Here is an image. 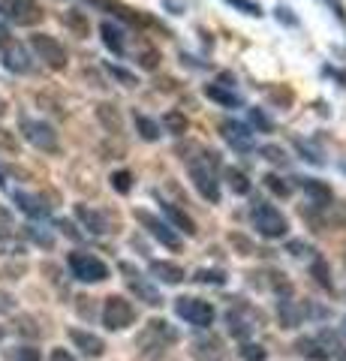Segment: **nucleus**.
Wrapping results in <instances>:
<instances>
[{"label":"nucleus","mask_w":346,"mask_h":361,"mask_svg":"<svg viewBox=\"0 0 346 361\" xmlns=\"http://www.w3.org/2000/svg\"><path fill=\"white\" fill-rule=\"evenodd\" d=\"M175 329L166 319H151L136 337V349L142 361H160L169 353V346L175 343Z\"/></svg>","instance_id":"nucleus-1"},{"label":"nucleus","mask_w":346,"mask_h":361,"mask_svg":"<svg viewBox=\"0 0 346 361\" xmlns=\"http://www.w3.org/2000/svg\"><path fill=\"white\" fill-rule=\"evenodd\" d=\"M217 154H205V160L190 163V178H193V187L199 190V196L208 199L211 205L220 202V180H217Z\"/></svg>","instance_id":"nucleus-2"},{"label":"nucleus","mask_w":346,"mask_h":361,"mask_svg":"<svg viewBox=\"0 0 346 361\" xmlns=\"http://www.w3.org/2000/svg\"><path fill=\"white\" fill-rule=\"evenodd\" d=\"M250 220H253V229L262 238H283L289 232V220L274 205H268V202H256L250 208Z\"/></svg>","instance_id":"nucleus-3"},{"label":"nucleus","mask_w":346,"mask_h":361,"mask_svg":"<svg viewBox=\"0 0 346 361\" xmlns=\"http://www.w3.org/2000/svg\"><path fill=\"white\" fill-rule=\"evenodd\" d=\"M175 313L181 316L184 322L190 325H196V329H211L217 319V310H214V304L211 301H202V298H175Z\"/></svg>","instance_id":"nucleus-4"},{"label":"nucleus","mask_w":346,"mask_h":361,"mask_svg":"<svg viewBox=\"0 0 346 361\" xmlns=\"http://www.w3.org/2000/svg\"><path fill=\"white\" fill-rule=\"evenodd\" d=\"M226 322H229V331L238 337V341H247V337L262 325V313L250 307L247 301H235L232 310L226 313Z\"/></svg>","instance_id":"nucleus-5"},{"label":"nucleus","mask_w":346,"mask_h":361,"mask_svg":"<svg viewBox=\"0 0 346 361\" xmlns=\"http://www.w3.org/2000/svg\"><path fill=\"white\" fill-rule=\"evenodd\" d=\"M70 271L75 280H82V283H103L109 277V265L103 259H97L94 253H70Z\"/></svg>","instance_id":"nucleus-6"},{"label":"nucleus","mask_w":346,"mask_h":361,"mask_svg":"<svg viewBox=\"0 0 346 361\" xmlns=\"http://www.w3.org/2000/svg\"><path fill=\"white\" fill-rule=\"evenodd\" d=\"M136 319V307L124 295H109L103 304V325L109 331H124Z\"/></svg>","instance_id":"nucleus-7"},{"label":"nucleus","mask_w":346,"mask_h":361,"mask_svg":"<svg viewBox=\"0 0 346 361\" xmlns=\"http://www.w3.org/2000/svg\"><path fill=\"white\" fill-rule=\"evenodd\" d=\"M30 51L37 54V61H42L49 70H63L66 66V49L54 37H49V33H33Z\"/></svg>","instance_id":"nucleus-8"},{"label":"nucleus","mask_w":346,"mask_h":361,"mask_svg":"<svg viewBox=\"0 0 346 361\" xmlns=\"http://www.w3.org/2000/svg\"><path fill=\"white\" fill-rule=\"evenodd\" d=\"M21 133H25V139L33 145V148H39V151H46V154L58 151V133H54L51 123L25 118V121H21Z\"/></svg>","instance_id":"nucleus-9"},{"label":"nucleus","mask_w":346,"mask_h":361,"mask_svg":"<svg viewBox=\"0 0 346 361\" xmlns=\"http://www.w3.org/2000/svg\"><path fill=\"white\" fill-rule=\"evenodd\" d=\"M295 353H301L310 361H328L331 355H338V341H334V334H328V331L314 334V337H301L295 343Z\"/></svg>","instance_id":"nucleus-10"},{"label":"nucleus","mask_w":346,"mask_h":361,"mask_svg":"<svg viewBox=\"0 0 346 361\" xmlns=\"http://www.w3.org/2000/svg\"><path fill=\"white\" fill-rule=\"evenodd\" d=\"M136 220L144 226V229H148L151 238H157L163 247H169V250H178V247H181V238H178V232H175L166 220L154 217L151 211H136Z\"/></svg>","instance_id":"nucleus-11"},{"label":"nucleus","mask_w":346,"mask_h":361,"mask_svg":"<svg viewBox=\"0 0 346 361\" xmlns=\"http://www.w3.org/2000/svg\"><path fill=\"white\" fill-rule=\"evenodd\" d=\"M4 13L9 21H16L21 27H30V25H39L42 21V9H39V4H33V0H4Z\"/></svg>","instance_id":"nucleus-12"},{"label":"nucleus","mask_w":346,"mask_h":361,"mask_svg":"<svg viewBox=\"0 0 346 361\" xmlns=\"http://www.w3.org/2000/svg\"><path fill=\"white\" fill-rule=\"evenodd\" d=\"M0 58H4V66L9 73H18V75H25L33 70V61H30V51H27V45H21V42H4V51H0Z\"/></svg>","instance_id":"nucleus-13"},{"label":"nucleus","mask_w":346,"mask_h":361,"mask_svg":"<svg viewBox=\"0 0 346 361\" xmlns=\"http://www.w3.org/2000/svg\"><path fill=\"white\" fill-rule=\"evenodd\" d=\"M121 274L127 277V286H130L132 292H136V298H139V301L151 304V307H157V304L163 301V298H160V292L154 289V286H151L148 280H144V277H142V274H139V271L132 268V265H127V262H124V265H121Z\"/></svg>","instance_id":"nucleus-14"},{"label":"nucleus","mask_w":346,"mask_h":361,"mask_svg":"<svg viewBox=\"0 0 346 361\" xmlns=\"http://www.w3.org/2000/svg\"><path fill=\"white\" fill-rule=\"evenodd\" d=\"M75 220H79L91 235H109L111 232L109 217H106L103 211L91 208V205H75Z\"/></svg>","instance_id":"nucleus-15"},{"label":"nucleus","mask_w":346,"mask_h":361,"mask_svg":"<svg viewBox=\"0 0 346 361\" xmlns=\"http://www.w3.org/2000/svg\"><path fill=\"white\" fill-rule=\"evenodd\" d=\"M70 341L75 343V349H79V353H82L85 358H103V353H106L103 337H97L94 331L73 329V331H70Z\"/></svg>","instance_id":"nucleus-16"},{"label":"nucleus","mask_w":346,"mask_h":361,"mask_svg":"<svg viewBox=\"0 0 346 361\" xmlns=\"http://www.w3.org/2000/svg\"><path fill=\"white\" fill-rule=\"evenodd\" d=\"M220 133H223V139H226L235 151H250L253 148V133L244 127V123H238V121H223Z\"/></svg>","instance_id":"nucleus-17"},{"label":"nucleus","mask_w":346,"mask_h":361,"mask_svg":"<svg viewBox=\"0 0 346 361\" xmlns=\"http://www.w3.org/2000/svg\"><path fill=\"white\" fill-rule=\"evenodd\" d=\"M193 355L199 361H226V349H223L220 337L208 334V337H199V341H193Z\"/></svg>","instance_id":"nucleus-18"},{"label":"nucleus","mask_w":346,"mask_h":361,"mask_svg":"<svg viewBox=\"0 0 346 361\" xmlns=\"http://www.w3.org/2000/svg\"><path fill=\"white\" fill-rule=\"evenodd\" d=\"M151 274L157 277L160 283H166V286H175V283H181V280L187 277L181 265L166 262V259H160V262H151Z\"/></svg>","instance_id":"nucleus-19"},{"label":"nucleus","mask_w":346,"mask_h":361,"mask_svg":"<svg viewBox=\"0 0 346 361\" xmlns=\"http://www.w3.org/2000/svg\"><path fill=\"white\" fill-rule=\"evenodd\" d=\"M13 202L27 214V217H46V214H49V205H46V202H42L39 196H33V193H25V190H16V193H13Z\"/></svg>","instance_id":"nucleus-20"},{"label":"nucleus","mask_w":346,"mask_h":361,"mask_svg":"<svg viewBox=\"0 0 346 361\" xmlns=\"http://www.w3.org/2000/svg\"><path fill=\"white\" fill-rule=\"evenodd\" d=\"M99 33H103V42L111 54H124L127 51V42H124V33H121L118 25H111V21H103L99 25Z\"/></svg>","instance_id":"nucleus-21"},{"label":"nucleus","mask_w":346,"mask_h":361,"mask_svg":"<svg viewBox=\"0 0 346 361\" xmlns=\"http://www.w3.org/2000/svg\"><path fill=\"white\" fill-rule=\"evenodd\" d=\"M205 97L208 99H214V103H220V106H241V97L232 90V85H205Z\"/></svg>","instance_id":"nucleus-22"},{"label":"nucleus","mask_w":346,"mask_h":361,"mask_svg":"<svg viewBox=\"0 0 346 361\" xmlns=\"http://www.w3.org/2000/svg\"><path fill=\"white\" fill-rule=\"evenodd\" d=\"M301 187H304V193L314 199V205H328L331 202V187L322 184V180H316V178H304Z\"/></svg>","instance_id":"nucleus-23"},{"label":"nucleus","mask_w":346,"mask_h":361,"mask_svg":"<svg viewBox=\"0 0 346 361\" xmlns=\"http://www.w3.org/2000/svg\"><path fill=\"white\" fill-rule=\"evenodd\" d=\"M160 205H163V211H166V217H169L181 232H187V235H196V232H199V229H196V220L190 217V214L178 211L175 205H169V202H160Z\"/></svg>","instance_id":"nucleus-24"},{"label":"nucleus","mask_w":346,"mask_h":361,"mask_svg":"<svg viewBox=\"0 0 346 361\" xmlns=\"http://www.w3.org/2000/svg\"><path fill=\"white\" fill-rule=\"evenodd\" d=\"M97 118H99V123H103L109 133H121V115H118V109L111 103L97 106Z\"/></svg>","instance_id":"nucleus-25"},{"label":"nucleus","mask_w":346,"mask_h":361,"mask_svg":"<svg viewBox=\"0 0 346 361\" xmlns=\"http://www.w3.org/2000/svg\"><path fill=\"white\" fill-rule=\"evenodd\" d=\"M301 316H304V310H301L295 301H280V325L283 329H295V325H301Z\"/></svg>","instance_id":"nucleus-26"},{"label":"nucleus","mask_w":346,"mask_h":361,"mask_svg":"<svg viewBox=\"0 0 346 361\" xmlns=\"http://www.w3.org/2000/svg\"><path fill=\"white\" fill-rule=\"evenodd\" d=\"M132 121H136V130H139V135H142L144 142H157L160 139V123L157 121H151V118H144V115H136Z\"/></svg>","instance_id":"nucleus-27"},{"label":"nucleus","mask_w":346,"mask_h":361,"mask_svg":"<svg viewBox=\"0 0 346 361\" xmlns=\"http://www.w3.org/2000/svg\"><path fill=\"white\" fill-rule=\"evenodd\" d=\"M310 274H314L316 277V283L322 286V289H334V283H331V271H328V262H326V259H322V256H316L314 259V265H310Z\"/></svg>","instance_id":"nucleus-28"},{"label":"nucleus","mask_w":346,"mask_h":361,"mask_svg":"<svg viewBox=\"0 0 346 361\" xmlns=\"http://www.w3.org/2000/svg\"><path fill=\"white\" fill-rule=\"evenodd\" d=\"M226 178H229L232 193H238V196H247V193H250V180H247V175H244L241 169H229Z\"/></svg>","instance_id":"nucleus-29"},{"label":"nucleus","mask_w":346,"mask_h":361,"mask_svg":"<svg viewBox=\"0 0 346 361\" xmlns=\"http://www.w3.org/2000/svg\"><path fill=\"white\" fill-rule=\"evenodd\" d=\"M4 361H39V349H37V346H30V343L16 346V349H9Z\"/></svg>","instance_id":"nucleus-30"},{"label":"nucleus","mask_w":346,"mask_h":361,"mask_svg":"<svg viewBox=\"0 0 346 361\" xmlns=\"http://www.w3.org/2000/svg\"><path fill=\"white\" fill-rule=\"evenodd\" d=\"M16 331H18L21 337H33V341H37V337L42 334L33 316H18V319H16Z\"/></svg>","instance_id":"nucleus-31"},{"label":"nucleus","mask_w":346,"mask_h":361,"mask_svg":"<svg viewBox=\"0 0 346 361\" xmlns=\"http://www.w3.org/2000/svg\"><path fill=\"white\" fill-rule=\"evenodd\" d=\"M25 235H27L33 244H39V247H51L54 244V235L46 232L42 226H25Z\"/></svg>","instance_id":"nucleus-32"},{"label":"nucleus","mask_w":346,"mask_h":361,"mask_svg":"<svg viewBox=\"0 0 346 361\" xmlns=\"http://www.w3.org/2000/svg\"><path fill=\"white\" fill-rule=\"evenodd\" d=\"M259 154L265 157L268 163H274V166H286V163H289L286 151H283V148H277V145H262V148H259Z\"/></svg>","instance_id":"nucleus-33"},{"label":"nucleus","mask_w":346,"mask_h":361,"mask_svg":"<svg viewBox=\"0 0 346 361\" xmlns=\"http://www.w3.org/2000/svg\"><path fill=\"white\" fill-rule=\"evenodd\" d=\"M265 187H268V190H271V193H274V196H280V199H286L289 193H292V187H289V184H286V180L280 178V175H265Z\"/></svg>","instance_id":"nucleus-34"},{"label":"nucleus","mask_w":346,"mask_h":361,"mask_svg":"<svg viewBox=\"0 0 346 361\" xmlns=\"http://www.w3.org/2000/svg\"><path fill=\"white\" fill-rule=\"evenodd\" d=\"M163 123L169 127V133H175V135H184L187 133V118L181 115V111H169V115L163 118Z\"/></svg>","instance_id":"nucleus-35"},{"label":"nucleus","mask_w":346,"mask_h":361,"mask_svg":"<svg viewBox=\"0 0 346 361\" xmlns=\"http://www.w3.org/2000/svg\"><path fill=\"white\" fill-rule=\"evenodd\" d=\"M196 280L199 283H214V286H223L226 283V274H223V271H196Z\"/></svg>","instance_id":"nucleus-36"},{"label":"nucleus","mask_w":346,"mask_h":361,"mask_svg":"<svg viewBox=\"0 0 346 361\" xmlns=\"http://www.w3.org/2000/svg\"><path fill=\"white\" fill-rule=\"evenodd\" d=\"M111 187H115L118 193H130V187H132V175H130V172H124V169H121V172H115V175H111Z\"/></svg>","instance_id":"nucleus-37"},{"label":"nucleus","mask_w":346,"mask_h":361,"mask_svg":"<svg viewBox=\"0 0 346 361\" xmlns=\"http://www.w3.org/2000/svg\"><path fill=\"white\" fill-rule=\"evenodd\" d=\"M226 4H232L235 9H241L244 16H262V6L256 4V0H226Z\"/></svg>","instance_id":"nucleus-38"},{"label":"nucleus","mask_w":346,"mask_h":361,"mask_svg":"<svg viewBox=\"0 0 346 361\" xmlns=\"http://www.w3.org/2000/svg\"><path fill=\"white\" fill-rule=\"evenodd\" d=\"M109 73L115 75L121 85H127V87H136V85H139V82H136V75L127 73V70H121V66H115V63H109Z\"/></svg>","instance_id":"nucleus-39"},{"label":"nucleus","mask_w":346,"mask_h":361,"mask_svg":"<svg viewBox=\"0 0 346 361\" xmlns=\"http://www.w3.org/2000/svg\"><path fill=\"white\" fill-rule=\"evenodd\" d=\"M63 21H66V25H70L73 30H79L82 37L87 33V21H85V16H79V13H63Z\"/></svg>","instance_id":"nucleus-40"},{"label":"nucleus","mask_w":346,"mask_h":361,"mask_svg":"<svg viewBox=\"0 0 346 361\" xmlns=\"http://www.w3.org/2000/svg\"><path fill=\"white\" fill-rule=\"evenodd\" d=\"M250 123L253 127H259L262 133H271V121H268L265 111H259V109H250Z\"/></svg>","instance_id":"nucleus-41"},{"label":"nucleus","mask_w":346,"mask_h":361,"mask_svg":"<svg viewBox=\"0 0 346 361\" xmlns=\"http://www.w3.org/2000/svg\"><path fill=\"white\" fill-rule=\"evenodd\" d=\"M16 229V223H13V214H9L4 205H0V238H4V235H9Z\"/></svg>","instance_id":"nucleus-42"},{"label":"nucleus","mask_w":346,"mask_h":361,"mask_svg":"<svg viewBox=\"0 0 346 361\" xmlns=\"http://www.w3.org/2000/svg\"><path fill=\"white\" fill-rule=\"evenodd\" d=\"M241 355L247 358V361H265V349L262 346H253V343H247L241 349Z\"/></svg>","instance_id":"nucleus-43"},{"label":"nucleus","mask_w":346,"mask_h":361,"mask_svg":"<svg viewBox=\"0 0 346 361\" xmlns=\"http://www.w3.org/2000/svg\"><path fill=\"white\" fill-rule=\"evenodd\" d=\"M13 310H16V298L0 289V313H13Z\"/></svg>","instance_id":"nucleus-44"},{"label":"nucleus","mask_w":346,"mask_h":361,"mask_svg":"<svg viewBox=\"0 0 346 361\" xmlns=\"http://www.w3.org/2000/svg\"><path fill=\"white\" fill-rule=\"evenodd\" d=\"M9 42V18L4 13V6H0V45Z\"/></svg>","instance_id":"nucleus-45"},{"label":"nucleus","mask_w":346,"mask_h":361,"mask_svg":"<svg viewBox=\"0 0 346 361\" xmlns=\"http://www.w3.org/2000/svg\"><path fill=\"white\" fill-rule=\"evenodd\" d=\"M157 61H160V54H157V51H144L139 63L144 66V70H154V66H157Z\"/></svg>","instance_id":"nucleus-46"},{"label":"nucleus","mask_w":346,"mask_h":361,"mask_svg":"<svg viewBox=\"0 0 346 361\" xmlns=\"http://www.w3.org/2000/svg\"><path fill=\"white\" fill-rule=\"evenodd\" d=\"M49 361H75V355L70 353V349H51Z\"/></svg>","instance_id":"nucleus-47"},{"label":"nucleus","mask_w":346,"mask_h":361,"mask_svg":"<svg viewBox=\"0 0 346 361\" xmlns=\"http://www.w3.org/2000/svg\"><path fill=\"white\" fill-rule=\"evenodd\" d=\"M326 4H331L334 13H338V18H343V4H340V0H326Z\"/></svg>","instance_id":"nucleus-48"},{"label":"nucleus","mask_w":346,"mask_h":361,"mask_svg":"<svg viewBox=\"0 0 346 361\" xmlns=\"http://www.w3.org/2000/svg\"><path fill=\"white\" fill-rule=\"evenodd\" d=\"M6 115V103H4V99H0V118H4Z\"/></svg>","instance_id":"nucleus-49"},{"label":"nucleus","mask_w":346,"mask_h":361,"mask_svg":"<svg viewBox=\"0 0 346 361\" xmlns=\"http://www.w3.org/2000/svg\"><path fill=\"white\" fill-rule=\"evenodd\" d=\"M4 334H6V331H4V325H0V341H4Z\"/></svg>","instance_id":"nucleus-50"},{"label":"nucleus","mask_w":346,"mask_h":361,"mask_svg":"<svg viewBox=\"0 0 346 361\" xmlns=\"http://www.w3.org/2000/svg\"><path fill=\"white\" fill-rule=\"evenodd\" d=\"M343 331H346V319H343Z\"/></svg>","instance_id":"nucleus-51"},{"label":"nucleus","mask_w":346,"mask_h":361,"mask_svg":"<svg viewBox=\"0 0 346 361\" xmlns=\"http://www.w3.org/2000/svg\"><path fill=\"white\" fill-rule=\"evenodd\" d=\"M343 361H346V358H343Z\"/></svg>","instance_id":"nucleus-52"}]
</instances>
